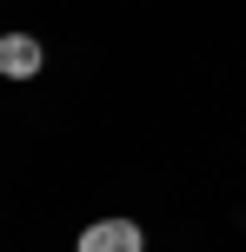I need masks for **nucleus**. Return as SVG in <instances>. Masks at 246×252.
<instances>
[{"label":"nucleus","mask_w":246,"mask_h":252,"mask_svg":"<svg viewBox=\"0 0 246 252\" xmlns=\"http://www.w3.org/2000/svg\"><path fill=\"white\" fill-rule=\"evenodd\" d=\"M73 252H146V232L133 226L127 213H113V219H93V226H80Z\"/></svg>","instance_id":"nucleus-1"},{"label":"nucleus","mask_w":246,"mask_h":252,"mask_svg":"<svg viewBox=\"0 0 246 252\" xmlns=\"http://www.w3.org/2000/svg\"><path fill=\"white\" fill-rule=\"evenodd\" d=\"M40 66H47V47H40L34 33H0V80H34Z\"/></svg>","instance_id":"nucleus-2"}]
</instances>
